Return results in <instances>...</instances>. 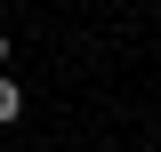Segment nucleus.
Segmentation results:
<instances>
[{"label":"nucleus","mask_w":161,"mask_h":152,"mask_svg":"<svg viewBox=\"0 0 161 152\" xmlns=\"http://www.w3.org/2000/svg\"><path fill=\"white\" fill-rule=\"evenodd\" d=\"M16 112H24V88H16L8 72H0V120H16Z\"/></svg>","instance_id":"f257e3e1"},{"label":"nucleus","mask_w":161,"mask_h":152,"mask_svg":"<svg viewBox=\"0 0 161 152\" xmlns=\"http://www.w3.org/2000/svg\"><path fill=\"white\" fill-rule=\"evenodd\" d=\"M0 64H8V32H0Z\"/></svg>","instance_id":"f03ea898"}]
</instances>
